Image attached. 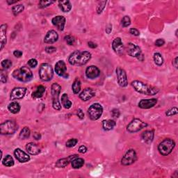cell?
Wrapping results in <instances>:
<instances>
[{
	"label": "cell",
	"instance_id": "cell-1",
	"mask_svg": "<svg viewBox=\"0 0 178 178\" xmlns=\"http://www.w3.org/2000/svg\"><path fill=\"white\" fill-rule=\"evenodd\" d=\"M91 53L87 51H77L72 53L68 58V62L73 65H83L88 63L91 59Z\"/></svg>",
	"mask_w": 178,
	"mask_h": 178
},
{
	"label": "cell",
	"instance_id": "cell-2",
	"mask_svg": "<svg viewBox=\"0 0 178 178\" xmlns=\"http://www.w3.org/2000/svg\"><path fill=\"white\" fill-rule=\"evenodd\" d=\"M132 86L135 89V91H137L139 93H142L147 95H154L157 94L159 90L157 88L154 87L150 85L143 83L140 81H134L132 82Z\"/></svg>",
	"mask_w": 178,
	"mask_h": 178
},
{
	"label": "cell",
	"instance_id": "cell-3",
	"mask_svg": "<svg viewBox=\"0 0 178 178\" xmlns=\"http://www.w3.org/2000/svg\"><path fill=\"white\" fill-rule=\"evenodd\" d=\"M13 77L21 82H28L33 78V73L28 67H21L13 71Z\"/></svg>",
	"mask_w": 178,
	"mask_h": 178
},
{
	"label": "cell",
	"instance_id": "cell-4",
	"mask_svg": "<svg viewBox=\"0 0 178 178\" xmlns=\"http://www.w3.org/2000/svg\"><path fill=\"white\" fill-rule=\"evenodd\" d=\"M61 91V86L57 83H54L52 85L51 92L52 96V106L56 110L59 111L61 109V105L59 101V95Z\"/></svg>",
	"mask_w": 178,
	"mask_h": 178
},
{
	"label": "cell",
	"instance_id": "cell-5",
	"mask_svg": "<svg viewBox=\"0 0 178 178\" xmlns=\"http://www.w3.org/2000/svg\"><path fill=\"white\" fill-rule=\"evenodd\" d=\"M175 146V143L171 139H166L159 143L158 150L159 153L163 156H167L172 152Z\"/></svg>",
	"mask_w": 178,
	"mask_h": 178
},
{
	"label": "cell",
	"instance_id": "cell-6",
	"mask_svg": "<svg viewBox=\"0 0 178 178\" xmlns=\"http://www.w3.org/2000/svg\"><path fill=\"white\" fill-rule=\"evenodd\" d=\"M54 73L52 66L49 63H42L39 69V76L42 81H49L53 78Z\"/></svg>",
	"mask_w": 178,
	"mask_h": 178
},
{
	"label": "cell",
	"instance_id": "cell-7",
	"mask_svg": "<svg viewBox=\"0 0 178 178\" xmlns=\"http://www.w3.org/2000/svg\"><path fill=\"white\" fill-rule=\"evenodd\" d=\"M18 125L14 121L9 120L0 125V132L3 135H10L17 131Z\"/></svg>",
	"mask_w": 178,
	"mask_h": 178
},
{
	"label": "cell",
	"instance_id": "cell-8",
	"mask_svg": "<svg viewBox=\"0 0 178 178\" xmlns=\"http://www.w3.org/2000/svg\"><path fill=\"white\" fill-rule=\"evenodd\" d=\"M103 113V108L102 105L98 103L92 105L88 109V114L89 118L92 121H97L99 119Z\"/></svg>",
	"mask_w": 178,
	"mask_h": 178
},
{
	"label": "cell",
	"instance_id": "cell-9",
	"mask_svg": "<svg viewBox=\"0 0 178 178\" xmlns=\"http://www.w3.org/2000/svg\"><path fill=\"white\" fill-rule=\"evenodd\" d=\"M127 52L130 57L137 58L139 61H143L144 59V57L142 54V51L139 46H138L137 45L134 43H132V42H129L127 45Z\"/></svg>",
	"mask_w": 178,
	"mask_h": 178
},
{
	"label": "cell",
	"instance_id": "cell-10",
	"mask_svg": "<svg viewBox=\"0 0 178 178\" xmlns=\"http://www.w3.org/2000/svg\"><path fill=\"white\" fill-rule=\"evenodd\" d=\"M147 126L148 124L146 123H144V122H143L141 120H140V119L134 118V120L130 122V123L127 125V131L129 132L134 133L140 131V129L145 128V127Z\"/></svg>",
	"mask_w": 178,
	"mask_h": 178
},
{
	"label": "cell",
	"instance_id": "cell-11",
	"mask_svg": "<svg viewBox=\"0 0 178 178\" xmlns=\"http://www.w3.org/2000/svg\"><path fill=\"white\" fill-rule=\"evenodd\" d=\"M137 160V155L134 150L130 149L125 153L121 160V163L124 166H129L134 164Z\"/></svg>",
	"mask_w": 178,
	"mask_h": 178
},
{
	"label": "cell",
	"instance_id": "cell-12",
	"mask_svg": "<svg viewBox=\"0 0 178 178\" xmlns=\"http://www.w3.org/2000/svg\"><path fill=\"white\" fill-rule=\"evenodd\" d=\"M55 71L56 73L59 77L63 78L68 79V74L67 73V67H66L65 63L63 61H58L55 65Z\"/></svg>",
	"mask_w": 178,
	"mask_h": 178
},
{
	"label": "cell",
	"instance_id": "cell-13",
	"mask_svg": "<svg viewBox=\"0 0 178 178\" xmlns=\"http://www.w3.org/2000/svg\"><path fill=\"white\" fill-rule=\"evenodd\" d=\"M116 72L118 84L121 87H126L128 84V81H127V77L125 70L123 68L118 67L116 68Z\"/></svg>",
	"mask_w": 178,
	"mask_h": 178
},
{
	"label": "cell",
	"instance_id": "cell-14",
	"mask_svg": "<svg viewBox=\"0 0 178 178\" xmlns=\"http://www.w3.org/2000/svg\"><path fill=\"white\" fill-rule=\"evenodd\" d=\"M26 92V89L25 88H15L10 93V100H20L25 97Z\"/></svg>",
	"mask_w": 178,
	"mask_h": 178
},
{
	"label": "cell",
	"instance_id": "cell-15",
	"mask_svg": "<svg viewBox=\"0 0 178 178\" xmlns=\"http://www.w3.org/2000/svg\"><path fill=\"white\" fill-rule=\"evenodd\" d=\"M52 22L53 25L57 26L58 30L63 31L65 25V18L61 15H58L52 18Z\"/></svg>",
	"mask_w": 178,
	"mask_h": 178
},
{
	"label": "cell",
	"instance_id": "cell-16",
	"mask_svg": "<svg viewBox=\"0 0 178 178\" xmlns=\"http://www.w3.org/2000/svg\"><path fill=\"white\" fill-rule=\"evenodd\" d=\"M100 75L99 68L95 65H91L88 67L86 70V75L89 79H93L97 78Z\"/></svg>",
	"mask_w": 178,
	"mask_h": 178
},
{
	"label": "cell",
	"instance_id": "cell-17",
	"mask_svg": "<svg viewBox=\"0 0 178 178\" xmlns=\"http://www.w3.org/2000/svg\"><path fill=\"white\" fill-rule=\"evenodd\" d=\"M14 155L18 160L21 163H25V162H27L30 160V156L20 148H17V149L15 150Z\"/></svg>",
	"mask_w": 178,
	"mask_h": 178
},
{
	"label": "cell",
	"instance_id": "cell-18",
	"mask_svg": "<svg viewBox=\"0 0 178 178\" xmlns=\"http://www.w3.org/2000/svg\"><path fill=\"white\" fill-rule=\"evenodd\" d=\"M95 95V92L93 91V89L91 88H86L79 95V97L82 101L86 102V101L91 100L92 97H93Z\"/></svg>",
	"mask_w": 178,
	"mask_h": 178
},
{
	"label": "cell",
	"instance_id": "cell-19",
	"mask_svg": "<svg viewBox=\"0 0 178 178\" xmlns=\"http://www.w3.org/2000/svg\"><path fill=\"white\" fill-rule=\"evenodd\" d=\"M157 103V100L156 99H147L140 100L139 103V107L143 109H148L153 107Z\"/></svg>",
	"mask_w": 178,
	"mask_h": 178
},
{
	"label": "cell",
	"instance_id": "cell-20",
	"mask_svg": "<svg viewBox=\"0 0 178 178\" xmlns=\"http://www.w3.org/2000/svg\"><path fill=\"white\" fill-rule=\"evenodd\" d=\"M112 48L117 54H122L124 52V45L121 38H116L112 42Z\"/></svg>",
	"mask_w": 178,
	"mask_h": 178
},
{
	"label": "cell",
	"instance_id": "cell-21",
	"mask_svg": "<svg viewBox=\"0 0 178 178\" xmlns=\"http://www.w3.org/2000/svg\"><path fill=\"white\" fill-rule=\"evenodd\" d=\"M58 39V35L57 32L54 30H50L47 33L45 37L44 38V42L47 44L54 43Z\"/></svg>",
	"mask_w": 178,
	"mask_h": 178
},
{
	"label": "cell",
	"instance_id": "cell-22",
	"mask_svg": "<svg viewBox=\"0 0 178 178\" xmlns=\"http://www.w3.org/2000/svg\"><path fill=\"white\" fill-rule=\"evenodd\" d=\"M77 157H78V155H75L68 156V158L61 159L57 161V163H56V166L58 167V168H64V167L68 165L70 161H72L74 159H75Z\"/></svg>",
	"mask_w": 178,
	"mask_h": 178
},
{
	"label": "cell",
	"instance_id": "cell-23",
	"mask_svg": "<svg viewBox=\"0 0 178 178\" xmlns=\"http://www.w3.org/2000/svg\"><path fill=\"white\" fill-rule=\"evenodd\" d=\"M6 31L7 25H1L0 27V42H1V50L3 49L6 43Z\"/></svg>",
	"mask_w": 178,
	"mask_h": 178
},
{
	"label": "cell",
	"instance_id": "cell-24",
	"mask_svg": "<svg viewBox=\"0 0 178 178\" xmlns=\"http://www.w3.org/2000/svg\"><path fill=\"white\" fill-rule=\"evenodd\" d=\"M155 136V132L154 130H147L142 134V139L145 143L150 144L152 142Z\"/></svg>",
	"mask_w": 178,
	"mask_h": 178
},
{
	"label": "cell",
	"instance_id": "cell-25",
	"mask_svg": "<svg viewBox=\"0 0 178 178\" xmlns=\"http://www.w3.org/2000/svg\"><path fill=\"white\" fill-rule=\"evenodd\" d=\"M26 149L27 152L32 155H37L41 153V149L34 143H29L26 146Z\"/></svg>",
	"mask_w": 178,
	"mask_h": 178
},
{
	"label": "cell",
	"instance_id": "cell-26",
	"mask_svg": "<svg viewBox=\"0 0 178 178\" xmlns=\"http://www.w3.org/2000/svg\"><path fill=\"white\" fill-rule=\"evenodd\" d=\"M58 6L64 13H68L72 9V4L70 1L68 0H64V1H59L58 2Z\"/></svg>",
	"mask_w": 178,
	"mask_h": 178
},
{
	"label": "cell",
	"instance_id": "cell-27",
	"mask_svg": "<svg viewBox=\"0 0 178 178\" xmlns=\"http://www.w3.org/2000/svg\"><path fill=\"white\" fill-rule=\"evenodd\" d=\"M116 122L113 120H105L102 121V127L105 130H109L113 129L114 127L116 126Z\"/></svg>",
	"mask_w": 178,
	"mask_h": 178
},
{
	"label": "cell",
	"instance_id": "cell-28",
	"mask_svg": "<svg viewBox=\"0 0 178 178\" xmlns=\"http://www.w3.org/2000/svg\"><path fill=\"white\" fill-rule=\"evenodd\" d=\"M8 109H9L12 113H18L20 110V104L17 102H12L10 103L8 106Z\"/></svg>",
	"mask_w": 178,
	"mask_h": 178
},
{
	"label": "cell",
	"instance_id": "cell-29",
	"mask_svg": "<svg viewBox=\"0 0 178 178\" xmlns=\"http://www.w3.org/2000/svg\"><path fill=\"white\" fill-rule=\"evenodd\" d=\"M45 92V86L41 85V86L37 87L36 91L32 93V97L33 98H41L43 96Z\"/></svg>",
	"mask_w": 178,
	"mask_h": 178
},
{
	"label": "cell",
	"instance_id": "cell-30",
	"mask_svg": "<svg viewBox=\"0 0 178 178\" xmlns=\"http://www.w3.org/2000/svg\"><path fill=\"white\" fill-rule=\"evenodd\" d=\"M71 162H72V167L75 169L80 168L81 167L83 166L84 164V159L81 158H79V157L74 159Z\"/></svg>",
	"mask_w": 178,
	"mask_h": 178
},
{
	"label": "cell",
	"instance_id": "cell-31",
	"mask_svg": "<svg viewBox=\"0 0 178 178\" xmlns=\"http://www.w3.org/2000/svg\"><path fill=\"white\" fill-rule=\"evenodd\" d=\"M61 103H62V105L63 106V107L65 109H70L72 106V102L69 100L68 95L66 93H64L61 96Z\"/></svg>",
	"mask_w": 178,
	"mask_h": 178
},
{
	"label": "cell",
	"instance_id": "cell-32",
	"mask_svg": "<svg viewBox=\"0 0 178 178\" xmlns=\"http://www.w3.org/2000/svg\"><path fill=\"white\" fill-rule=\"evenodd\" d=\"M81 81L79 80V79L76 78L75 80L74 81L73 86H72V89H73V91L75 94H78L81 91Z\"/></svg>",
	"mask_w": 178,
	"mask_h": 178
},
{
	"label": "cell",
	"instance_id": "cell-33",
	"mask_svg": "<svg viewBox=\"0 0 178 178\" xmlns=\"http://www.w3.org/2000/svg\"><path fill=\"white\" fill-rule=\"evenodd\" d=\"M30 134H31L30 129H29V127H24L22 130H21L19 137L20 139L25 140V139H28L29 136H30Z\"/></svg>",
	"mask_w": 178,
	"mask_h": 178
},
{
	"label": "cell",
	"instance_id": "cell-34",
	"mask_svg": "<svg viewBox=\"0 0 178 178\" xmlns=\"http://www.w3.org/2000/svg\"><path fill=\"white\" fill-rule=\"evenodd\" d=\"M2 164H3L5 166L10 167L14 165V160H13V159L11 156L8 155L5 156L4 159H3V161H2Z\"/></svg>",
	"mask_w": 178,
	"mask_h": 178
},
{
	"label": "cell",
	"instance_id": "cell-35",
	"mask_svg": "<svg viewBox=\"0 0 178 178\" xmlns=\"http://www.w3.org/2000/svg\"><path fill=\"white\" fill-rule=\"evenodd\" d=\"M154 61H155V63H156L157 65H161L164 63V59L162 56L159 54V53L156 52L154 54Z\"/></svg>",
	"mask_w": 178,
	"mask_h": 178
},
{
	"label": "cell",
	"instance_id": "cell-36",
	"mask_svg": "<svg viewBox=\"0 0 178 178\" xmlns=\"http://www.w3.org/2000/svg\"><path fill=\"white\" fill-rule=\"evenodd\" d=\"M24 9H25V7L22 4H19L16 5V6H14L13 7L12 10L14 15H18V14H20V13H22Z\"/></svg>",
	"mask_w": 178,
	"mask_h": 178
},
{
	"label": "cell",
	"instance_id": "cell-37",
	"mask_svg": "<svg viewBox=\"0 0 178 178\" xmlns=\"http://www.w3.org/2000/svg\"><path fill=\"white\" fill-rule=\"evenodd\" d=\"M106 4H107V1H101L99 2V3H98L97 10H96L97 14H100V13H102V10L105 8Z\"/></svg>",
	"mask_w": 178,
	"mask_h": 178
},
{
	"label": "cell",
	"instance_id": "cell-38",
	"mask_svg": "<svg viewBox=\"0 0 178 178\" xmlns=\"http://www.w3.org/2000/svg\"><path fill=\"white\" fill-rule=\"evenodd\" d=\"M121 24L123 27H127V26H129L130 25V24H131V19H130V18L129 16L126 15V16L123 17V19H122Z\"/></svg>",
	"mask_w": 178,
	"mask_h": 178
},
{
	"label": "cell",
	"instance_id": "cell-39",
	"mask_svg": "<svg viewBox=\"0 0 178 178\" xmlns=\"http://www.w3.org/2000/svg\"><path fill=\"white\" fill-rule=\"evenodd\" d=\"M12 61L9 59H5L4 61H2L1 63V65L2 66V68L4 69H9L12 65Z\"/></svg>",
	"mask_w": 178,
	"mask_h": 178
},
{
	"label": "cell",
	"instance_id": "cell-40",
	"mask_svg": "<svg viewBox=\"0 0 178 178\" xmlns=\"http://www.w3.org/2000/svg\"><path fill=\"white\" fill-rule=\"evenodd\" d=\"M53 3H54V1H52V0H50V1H41L39 2V8H41V9H43V8H45L50 6V5L52 4Z\"/></svg>",
	"mask_w": 178,
	"mask_h": 178
},
{
	"label": "cell",
	"instance_id": "cell-41",
	"mask_svg": "<svg viewBox=\"0 0 178 178\" xmlns=\"http://www.w3.org/2000/svg\"><path fill=\"white\" fill-rule=\"evenodd\" d=\"M65 41L67 42V44L69 45H73L75 44V39L73 36H72L71 35H67L65 36Z\"/></svg>",
	"mask_w": 178,
	"mask_h": 178
},
{
	"label": "cell",
	"instance_id": "cell-42",
	"mask_svg": "<svg viewBox=\"0 0 178 178\" xmlns=\"http://www.w3.org/2000/svg\"><path fill=\"white\" fill-rule=\"evenodd\" d=\"M177 113H178L177 108V107H172L166 111V115L167 116H172L176 115V114H177Z\"/></svg>",
	"mask_w": 178,
	"mask_h": 178
},
{
	"label": "cell",
	"instance_id": "cell-43",
	"mask_svg": "<svg viewBox=\"0 0 178 178\" xmlns=\"http://www.w3.org/2000/svg\"><path fill=\"white\" fill-rule=\"evenodd\" d=\"M77 143H78L77 139H71L70 140H68L67 143H66V146H67L68 148H73L74 146H75Z\"/></svg>",
	"mask_w": 178,
	"mask_h": 178
},
{
	"label": "cell",
	"instance_id": "cell-44",
	"mask_svg": "<svg viewBox=\"0 0 178 178\" xmlns=\"http://www.w3.org/2000/svg\"><path fill=\"white\" fill-rule=\"evenodd\" d=\"M28 65L30 66L31 68H36L37 65H38V61L35 58H31L28 61Z\"/></svg>",
	"mask_w": 178,
	"mask_h": 178
},
{
	"label": "cell",
	"instance_id": "cell-45",
	"mask_svg": "<svg viewBox=\"0 0 178 178\" xmlns=\"http://www.w3.org/2000/svg\"><path fill=\"white\" fill-rule=\"evenodd\" d=\"M57 51V48L54 47H52V46H50V47H47L45 48V52L47 53H48V54H52V53L55 52Z\"/></svg>",
	"mask_w": 178,
	"mask_h": 178
},
{
	"label": "cell",
	"instance_id": "cell-46",
	"mask_svg": "<svg viewBox=\"0 0 178 178\" xmlns=\"http://www.w3.org/2000/svg\"><path fill=\"white\" fill-rule=\"evenodd\" d=\"M111 115H112V116L114 117V118H118V117L121 115V113L118 109H114L111 111Z\"/></svg>",
	"mask_w": 178,
	"mask_h": 178
},
{
	"label": "cell",
	"instance_id": "cell-47",
	"mask_svg": "<svg viewBox=\"0 0 178 178\" xmlns=\"http://www.w3.org/2000/svg\"><path fill=\"white\" fill-rule=\"evenodd\" d=\"M129 33L132 34V35L136 36H139L140 35V32L138 29H135V28H132L129 29Z\"/></svg>",
	"mask_w": 178,
	"mask_h": 178
},
{
	"label": "cell",
	"instance_id": "cell-48",
	"mask_svg": "<svg viewBox=\"0 0 178 178\" xmlns=\"http://www.w3.org/2000/svg\"><path fill=\"white\" fill-rule=\"evenodd\" d=\"M164 43H165V41H164V39H161V38L157 39L155 41V45L157 46V47L163 46L164 45Z\"/></svg>",
	"mask_w": 178,
	"mask_h": 178
},
{
	"label": "cell",
	"instance_id": "cell-49",
	"mask_svg": "<svg viewBox=\"0 0 178 178\" xmlns=\"http://www.w3.org/2000/svg\"><path fill=\"white\" fill-rule=\"evenodd\" d=\"M1 81L2 83H6L7 81V75L6 73H4V72L2 71L1 73Z\"/></svg>",
	"mask_w": 178,
	"mask_h": 178
},
{
	"label": "cell",
	"instance_id": "cell-50",
	"mask_svg": "<svg viewBox=\"0 0 178 178\" xmlns=\"http://www.w3.org/2000/svg\"><path fill=\"white\" fill-rule=\"evenodd\" d=\"M77 116L79 117V119H81V120H82V119H84V113L83 112V111H82L81 109H78L77 111Z\"/></svg>",
	"mask_w": 178,
	"mask_h": 178
},
{
	"label": "cell",
	"instance_id": "cell-51",
	"mask_svg": "<svg viewBox=\"0 0 178 178\" xmlns=\"http://www.w3.org/2000/svg\"><path fill=\"white\" fill-rule=\"evenodd\" d=\"M13 55H14L15 57L20 58L22 56V52L20 51V50H15V51L13 52Z\"/></svg>",
	"mask_w": 178,
	"mask_h": 178
},
{
	"label": "cell",
	"instance_id": "cell-52",
	"mask_svg": "<svg viewBox=\"0 0 178 178\" xmlns=\"http://www.w3.org/2000/svg\"><path fill=\"white\" fill-rule=\"evenodd\" d=\"M87 152V148L85 145H81L79 148V152L81 154H84Z\"/></svg>",
	"mask_w": 178,
	"mask_h": 178
},
{
	"label": "cell",
	"instance_id": "cell-53",
	"mask_svg": "<svg viewBox=\"0 0 178 178\" xmlns=\"http://www.w3.org/2000/svg\"><path fill=\"white\" fill-rule=\"evenodd\" d=\"M105 31L107 34H110L111 32V31H112V25H110V24L109 25H108L107 26V27H106Z\"/></svg>",
	"mask_w": 178,
	"mask_h": 178
},
{
	"label": "cell",
	"instance_id": "cell-54",
	"mask_svg": "<svg viewBox=\"0 0 178 178\" xmlns=\"http://www.w3.org/2000/svg\"><path fill=\"white\" fill-rule=\"evenodd\" d=\"M88 45H89V47H91V48H93V49L96 48L97 47V45L93 42H88Z\"/></svg>",
	"mask_w": 178,
	"mask_h": 178
},
{
	"label": "cell",
	"instance_id": "cell-55",
	"mask_svg": "<svg viewBox=\"0 0 178 178\" xmlns=\"http://www.w3.org/2000/svg\"><path fill=\"white\" fill-rule=\"evenodd\" d=\"M34 139H36V140H40V139H41V135L39 133L36 132L35 134H34Z\"/></svg>",
	"mask_w": 178,
	"mask_h": 178
},
{
	"label": "cell",
	"instance_id": "cell-56",
	"mask_svg": "<svg viewBox=\"0 0 178 178\" xmlns=\"http://www.w3.org/2000/svg\"><path fill=\"white\" fill-rule=\"evenodd\" d=\"M177 59H178V58H177V57H175L174 61H172V65H174V67H175V68H177Z\"/></svg>",
	"mask_w": 178,
	"mask_h": 178
},
{
	"label": "cell",
	"instance_id": "cell-57",
	"mask_svg": "<svg viewBox=\"0 0 178 178\" xmlns=\"http://www.w3.org/2000/svg\"><path fill=\"white\" fill-rule=\"evenodd\" d=\"M18 2V0H15V1H11V0H7V3L9 4V5L15 4V3H17Z\"/></svg>",
	"mask_w": 178,
	"mask_h": 178
}]
</instances>
